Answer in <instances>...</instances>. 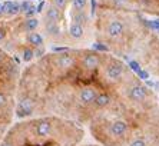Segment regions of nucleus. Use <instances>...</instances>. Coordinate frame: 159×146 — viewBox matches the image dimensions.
<instances>
[{"label": "nucleus", "instance_id": "obj_16", "mask_svg": "<svg viewBox=\"0 0 159 146\" xmlns=\"http://www.w3.org/2000/svg\"><path fill=\"white\" fill-rule=\"evenodd\" d=\"M46 30H48L49 34H57V33L60 32L59 26H57V23L56 22H52V20H46Z\"/></svg>", "mask_w": 159, "mask_h": 146}, {"label": "nucleus", "instance_id": "obj_1", "mask_svg": "<svg viewBox=\"0 0 159 146\" xmlns=\"http://www.w3.org/2000/svg\"><path fill=\"white\" fill-rule=\"evenodd\" d=\"M33 106H34V102L30 98H22L19 100V105H17V117H27L32 115L33 112Z\"/></svg>", "mask_w": 159, "mask_h": 146}, {"label": "nucleus", "instance_id": "obj_12", "mask_svg": "<svg viewBox=\"0 0 159 146\" xmlns=\"http://www.w3.org/2000/svg\"><path fill=\"white\" fill-rule=\"evenodd\" d=\"M46 19L48 20H52V22H60L62 20V11L59 10V9H56L55 6H50V7L48 9V11H46Z\"/></svg>", "mask_w": 159, "mask_h": 146}, {"label": "nucleus", "instance_id": "obj_20", "mask_svg": "<svg viewBox=\"0 0 159 146\" xmlns=\"http://www.w3.org/2000/svg\"><path fill=\"white\" fill-rule=\"evenodd\" d=\"M34 56V52L32 50V49H25V52H23V59H25V62H30L32 59H33Z\"/></svg>", "mask_w": 159, "mask_h": 146}, {"label": "nucleus", "instance_id": "obj_8", "mask_svg": "<svg viewBox=\"0 0 159 146\" xmlns=\"http://www.w3.org/2000/svg\"><path fill=\"white\" fill-rule=\"evenodd\" d=\"M123 29H125V26H123L122 22L113 20V22H111L109 26H107V34L111 37H118L123 33Z\"/></svg>", "mask_w": 159, "mask_h": 146}, {"label": "nucleus", "instance_id": "obj_24", "mask_svg": "<svg viewBox=\"0 0 159 146\" xmlns=\"http://www.w3.org/2000/svg\"><path fill=\"white\" fill-rule=\"evenodd\" d=\"M129 146H146V143H145L143 139H135V140L130 142Z\"/></svg>", "mask_w": 159, "mask_h": 146}, {"label": "nucleus", "instance_id": "obj_17", "mask_svg": "<svg viewBox=\"0 0 159 146\" xmlns=\"http://www.w3.org/2000/svg\"><path fill=\"white\" fill-rule=\"evenodd\" d=\"M37 26H39V20L34 19V17L26 19V22H25V29H26L27 32H33Z\"/></svg>", "mask_w": 159, "mask_h": 146}, {"label": "nucleus", "instance_id": "obj_21", "mask_svg": "<svg viewBox=\"0 0 159 146\" xmlns=\"http://www.w3.org/2000/svg\"><path fill=\"white\" fill-rule=\"evenodd\" d=\"M93 49H95V50H98V52H103V53H107V52H109V48H107V46H105L103 43H100V42H98V43L93 44Z\"/></svg>", "mask_w": 159, "mask_h": 146}, {"label": "nucleus", "instance_id": "obj_31", "mask_svg": "<svg viewBox=\"0 0 159 146\" xmlns=\"http://www.w3.org/2000/svg\"><path fill=\"white\" fill-rule=\"evenodd\" d=\"M4 37H6V30L0 27V40H3Z\"/></svg>", "mask_w": 159, "mask_h": 146}, {"label": "nucleus", "instance_id": "obj_35", "mask_svg": "<svg viewBox=\"0 0 159 146\" xmlns=\"http://www.w3.org/2000/svg\"><path fill=\"white\" fill-rule=\"evenodd\" d=\"M0 13H2V4H0Z\"/></svg>", "mask_w": 159, "mask_h": 146}, {"label": "nucleus", "instance_id": "obj_27", "mask_svg": "<svg viewBox=\"0 0 159 146\" xmlns=\"http://www.w3.org/2000/svg\"><path fill=\"white\" fill-rule=\"evenodd\" d=\"M6 103H7V98H6V95H4V93H2V92H0V107H2V106H4Z\"/></svg>", "mask_w": 159, "mask_h": 146}, {"label": "nucleus", "instance_id": "obj_34", "mask_svg": "<svg viewBox=\"0 0 159 146\" xmlns=\"http://www.w3.org/2000/svg\"><path fill=\"white\" fill-rule=\"evenodd\" d=\"M0 146H15V145H13V143H10V142H7V140H6V142H3V143H2V145H0Z\"/></svg>", "mask_w": 159, "mask_h": 146}, {"label": "nucleus", "instance_id": "obj_30", "mask_svg": "<svg viewBox=\"0 0 159 146\" xmlns=\"http://www.w3.org/2000/svg\"><path fill=\"white\" fill-rule=\"evenodd\" d=\"M43 7H44V2H43V0H42L40 3L37 4V9H36V11H37V13H42V10H43Z\"/></svg>", "mask_w": 159, "mask_h": 146}, {"label": "nucleus", "instance_id": "obj_22", "mask_svg": "<svg viewBox=\"0 0 159 146\" xmlns=\"http://www.w3.org/2000/svg\"><path fill=\"white\" fill-rule=\"evenodd\" d=\"M129 67H130V70H133V72L136 73V75L142 70L141 69V65H139L136 60H130V62H129Z\"/></svg>", "mask_w": 159, "mask_h": 146}, {"label": "nucleus", "instance_id": "obj_36", "mask_svg": "<svg viewBox=\"0 0 159 146\" xmlns=\"http://www.w3.org/2000/svg\"><path fill=\"white\" fill-rule=\"evenodd\" d=\"M156 22H158V23H159V19H156Z\"/></svg>", "mask_w": 159, "mask_h": 146}, {"label": "nucleus", "instance_id": "obj_14", "mask_svg": "<svg viewBox=\"0 0 159 146\" xmlns=\"http://www.w3.org/2000/svg\"><path fill=\"white\" fill-rule=\"evenodd\" d=\"M83 26L80 25H75V23H72L70 27H69V33H70V36L75 37V39H80L82 36H83Z\"/></svg>", "mask_w": 159, "mask_h": 146}, {"label": "nucleus", "instance_id": "obj_19", "mask_svg": "<svg viewBox=\"0 0 159 146\" xmlns=\"http://www.w3.org/2000/svg\"><path fill=\"white\" fill-rule=\"evenodd\" d=\"M53 6H55L56 9H59L60 11L65 10L67 6V0H53Z\"/></svg>", "mask_w": 159, "mask_h": 146}, {"label": "nucleus", "instance_id": "obj_9", "mask_svg": "<svg viewBox=\"0 0 159 146\" xmlns=\"http://www.w3.org/2000/svg\"><path fill=\"white\" fill-rule=\"evenodd\" d=\"M20 11V3L19 2H6L2 4V13L6 15H17Z\"/></svg>", "mask_w": 159, "mask_h": 146}, {"label": "nucleus", "instance_id": "obj_32", "mask_svg": "<svg viewBox=\"0 0 159 146\" xmlns=\"http://www.w3.org/2000/svg\"><path fill=\"white\" fill-rule=\"evenodd\" d=\"M33 52L36 53V56H42V55H44L43 49H36V50H33Z\"/></svg>", "mask_w": 159, "mask_h": 146}, {"label": "nucleus", "instance_id": "obj_29", "mask_svg": "<svg viewBox=\"0 0 159 146\" xmlns=\"http://www.w3.org/2000/svg\"><path fill=\"white\" fill-rule=\"evenodd\" d=\"M34 13H36V10H34V7H33V6H32V7H30L29 10H27L26 13H25V15L27 16V19H30V17H33V15H34Z\"/></svg>", "mask_w": 159, "mask_h": 146}, {"label": "nucleus", "instance_id": "obj_25", "mask_svg": "<svg viewBox=\"0 0 159 146\" xmlns=\"http://www.w3.org/2000/svg\"><path fill=\"white\" fill-rule=\"evenodd\" d=\"M69 50H70V49L66 48V46H65V48H62V46H60V48H52V52H55V53H67Z\"/></svg>", "mask_w": 159, "mask_h": 146}, {"label": "nucleus", "instance_id": "obj_3", "mask_svg": "<svg viewBox=\"0 0 159 146\" xmlns=\"http://www.w3.org/2000/svg\"><path fill=\"white\" fill-rule=\"evenodd\" d=\"M126 67L123 63L120 62H113L112 65L106 66V76L109 77V79H112V80H118V79H120L122 77V75L125 73Z\"/></svg>", "mask_w": 159, "mask_h": 146}, {"label": "nucleus", "instance_id": "obj_5", "mask_svg": "<svg viewBox=\"0 0 159 146\" xmlns=\"http://www.w3.org/2000/svg\"><path fill=\"white\" fill-rule=\"evenodd\" d=\"M146 96H148V89L145 86H141V84H135L128 90V98L130 100H135V102H141Z\"/></svg>", "mask_w": 159, "mask_h": 146}, {"label": "nucleus", "instance_id": "obj_15", "mask_svg": "<svg viewBox=\"0 0 159 146\" xmlns=\"http://www.w3.org/2000/svg\"><path fill=\"white\" fill-rule=\"evenodd\" d=\"M73 23L75 25H86L88 23V17H86V15L83 13V11H78V13H75L73 15Z\"/></svg>", "mask_w": 159, "mask_h": 146}, {"label": "nucleus", "instance_id": "obj_4", "mask_svg": "<svg viewBox=\"0 0 159 146\" xmlns=\"http://www.w3.org/2000/svg\"><path fill=\"white\" fill-rule=\"evenodd\" d=\"M96 96H98V92L95 89L86 86V88H83L79 92V102L85 106H90V105H93Z\"/></svg>", "mask_w": 159, "mask_h": 146}, {"label": "nucleus", "instance_id": "obj_10", "mask_svg": "<svg viewBox=\"0 0 159 146\" xmlns=\"http://www.w3.org/2000/svg\"><path fill=\"white\" fill-rule=\"evenodd\" d=\"M111 102H112L111 95H107V93H98L93 105L96 107H99V109H102V107H106V106L111 105Z\"/></svg>", "mask_w": 159, "mask_h": 146}, {"label": "nucleus", "instance_id": "obj_7", "mask_svg": "<svg viewBox=\"0 0 159 146\" xmlns=\"http://www.w3.org/2000/svg\"><path fill=\"white\" fill-rule=\"evenodd\" d=\"M82 66L88 70H92V69H96L99 66V57L93 53H89V55H85L83 59H82Z\"/></svg>", "mask_w": 159, "mask_h": 146}, {"label": "nucleus", "instance_id": "obj_18", "mask_svg": "<svg viewBox=\"0 0 159 146\" xmlns=\"http://www.w3.org/2000/svg\"><path fill=\"white\" fill-rule=\"evenodd\" d=\"M86 4H88V0H73V7L78 11H83Z\"/></svg>", "mask_w": 159, "mask_h": 146}, {"label": "nucleus", "instance_id": "obj_2", "mask_svg": "<svg viewBox=\"0 0 159 146\" xmlns=\"http://www.w3.org/2000/svg\"><path fill=\"white\" fill-rule=\"evenodd\" d=\"M128 130H129V126H128V123L125 121H115L112 122V125L109 126V135L116 139L125 136L128 133Z\"/></svg>", "mask_w": 159, "mask_h": 146}, {"label": "nucleus", "instance_id": "obj_28", "mask_svg": "<svg viewBox=\"0 0 159 146\" xmlns=\"http://www.w3.org/2000/svg\"><path fill=\"white\" fill-rule=\"evenodd\" d=\"M113 3H115V6H118V7H123V6L128 3V0H113Z\"/></svg>", "mask_w": 159, "mask_h": 146}, {"label": "nucleus", "instance_id": "obj_11", "mask_svg": "<svg viewBox=\"0 0 159 146\" xmlns=\"http://www.w3.org/2000/svg\"><path fill=\"white\" fill-rule=\"evenodd\" d=\"M56 63H57V66L59 67H63V69H66V67H72V66L75 65V59L72 57L70 55H60L59 57H57V60H56Z\"/></svg>", "mask_w": 159, "mask_h": 146}, {"label": "nucleus", "instance_id": "obj_13", "mask_svg": "<svg viewBox=\"0 0 159 146\" xmlns=\"http://www.w3.org/2000/svg\"><path fill=\"white\" fill-rule=\"evenodd\" d=\"M27 40L33 44V46H37V48L43 44V37H42V34H39V33H36V32L27 33Z\"/></svg>", "mask_w": 159, "mask_h": 146}, {"label": "nucleus", "instance_id": "obj_33", "mask_svg": "<svg viewBox=\"0 0 159 146\" xmlns=\"http://www.w3.org/2000/svg\"><path fill=\"white\" fill-rule=\"evenodd\" d=\"M95 10H96V0H92V9H90V11H92V15L95 13Z\"/></svg>", "mask_w": 159, "mask_h": 146}, {"label": "nucleus", "instance_id": "obj_6", "mask_svg": "<svg viewBox=\"0 0 159 146\" xmlns=\"http://www.w3.org/2000/svg\"><path fill=\"white\" fill-rule=\"evenodd\" d=\"M34 133L39 138H48L52 133V123L49 121H39L34 125Z\"/></svg>", "mask_w": 159, "mask_h": 146}, {"label": "nucleus", "instance_id": "obj_23", "mask_svg": "<svg viewBox=\"0 0 159 146\" xmlns=\"http://www.w3.org/2000/svg\"><path fill=\"white\" fill-rule=\"evenodd\" d=\"M30 7H32V3H30V2H23V3H20V11H25V13H26Z\"/></svg>", "mask_w": 159, "mask_h": 146}, {"label": "nucleus", "instance_id": "obj_26", "mask_svg": "<svg viewBox=\"0 0 159 146\" xmlns=\"http://www.w3.org/2000/svg\"><path fill=\"white\" fill-rule=\"evenodd\" d=\"M138 76L141 77L142 80H148V79H149V73L146 72V70H141V72L138 73Z\"/></svg>", "mask_w": 159, "mask_h": 146}]
</instances>
